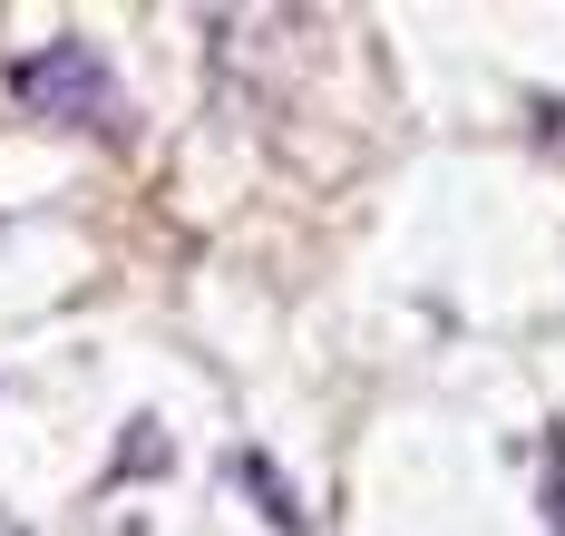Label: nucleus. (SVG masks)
<instances>
[{
    "label": "nucleus",
    "mask_w": 565,
    "mask_h": 536,
    "mask_svg": "<svg viewBox=\"0 0 565 536\" xmlns=\"http://www.w3.org/2000/svg\"><path fill=\"white\" fill-rule=\"evenodd\" d=\"M244 478H254V497H264V517H274L282 536H302V517H292V487H282V478L264 469V459H244Z\"/></svg>",
    "instance_id": "obj_2"
},
{
    "label": "nucleus",
    "mask_w": 565,
    "mask_h": 536,
    "mask_svg": "<svg viewBox=\"0 0 565 536\" xmlns=\"http://www.w3.org/2000/svg\"><path fill=\"white\" fill-rule=\"evenodd\" d=\"M10 98H20V118H50V127H88V137L117 127V78L98 40H50V50L10 60Z\"/></svg>",
    "instance_id": "obj_1"
},
{
    "label": "nucleus",
    "mask_w": 565,
    "mask_h": 536,
    "mask_svg": "<svg viewBox=\"0 0 565 536\" xmlns=\"http://www.w3.org/2000/svg\"><path fill=\"white\" fill-rule=\"evenodd\" d=\"M556 527H565V439H556Z\"/></svg>",
    "instance_id": "obj_3"
}]
</instances>
